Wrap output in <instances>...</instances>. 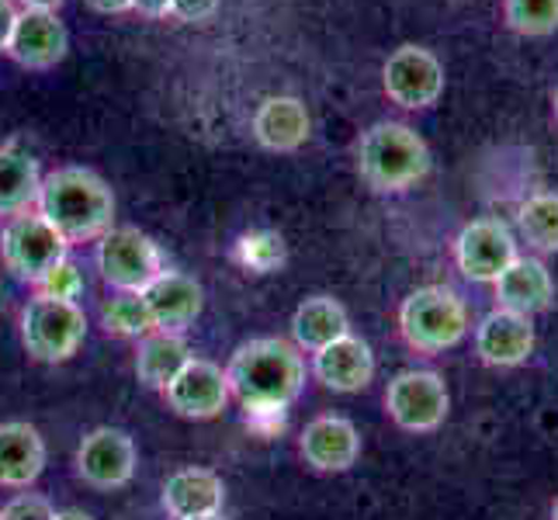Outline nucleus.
I'll use <instances>...</instances> for the list:
<instances>
[{
	"instance_id": "obj_1",
	"label": "nucleus",
	"mask_w": 558,
	"mask_h": 520,
	"mask_svg": "<svg viewBox=\"0 0 558 520\" xmlns=\"http://www.w3.org/2000/svg\"><path fill=\"white\" fill-rule=\"evenodd\" d=\"M35 211L70 246L101 240L114 222V195L101 173L87 167H60L38 188Z\"/></svg>"
},
{
	"instance_id": "obj_2",
	"label": "nucleus",
	"mask_w": 558,
	"mask_h": 520,
	"mask_svg": "<svg viewBox=\"0 0 558 520\" xmlns=\"http://www.w3.org/2000/svg\"><path fill=\"white\" fill-rule=\"evenodd\" d=\"M226 382L246 410L292 407L305 382V361L295 343L281 337L243 340L226 364Z\"/></svg>"
},
{
	"instance_id": "obj_3",
	"label": "nucleus",
	"mask_w": 558,
	"mask_h": 520,
	"mask_svg": "<svg viewBox=\"0 0 558 520\" xmlns=\"http://www.w3.org/2000/svg\"><path fill=\"white\" fill-rule=\"evenodd\" d=\"M357 170L368 188L399 195L430 173V149L410 125L375 122L357 143Z\"/></svg>"
},
{
	"instance_id": "obj_4",
	"label": "nucleus",
	"mask_w": 558,
	"mask_h": 520,
	"mask_svg": "<svg viewBox=\"0 0 558 520\" xmlns=\"http://www.w3.org/2000/svg\"><path fill=\"white\" fill-rule=\"evenodd\" d=\"M399 330L413 351L445 354L469 334V310L451 288L423 285L399 305Z\"/></svg>"
},
{
	"instance_id": "obj_5",
	"label": "nucleus",
	"mask_w": 558,
	"mask_h": 520,
	"mask_svg": "<svg viewBox=\"0 0 558 520\" xmlns=\"http://www.w3.org/2000/svg\"><path fill=\"white\" fill-rule=\"evenodd\" d=\"M87 340V316L76 302L32 299L22 313V343L43 364L70 361Z\"/></svg>"
},
{
	"instance_id": "obj_6",
	"label": "nucleus",
	"mask_w": 558,
	"mask_h": 520,
	"mask_svg": "<svg viewBox=\"0 0 558 520\" xmlns=\"http://www.w3.org/2000/svg\"><path fill=\"white\" fill-rule=\"evenodd\" d=\"M98 271L114 292L143 295L167 267L160 246L146 233H140L136 226H111L98 240Z\"/></svg>"
},
{
	"instance_id": "obj_7",
	"label": "nucleus",
	"mask_w": 558,
	"mask_h": 520,
	"mask_svg": "<svg viewBox=\"0 0 558 520\" xmlns=\"http://www.w3.org/2000/svg\"><path fill=\"white\" fill-rule=\"evenodd\" d=\"M66 254L70 243L32 208L22 211V216H11L8 226L0 229V257H4V267L28 285H35Z\"/></svg>"
},
{
	"instance_id": "obj_8",
	"label": "nucleus",
	"mask_w": 558,
	"mask_h": 520,
	"mask_svg": "<svg viewBox=\"0 0 558 520\" xmlns=\"http://www.w3.org/2000/svg\"><path fill=\"white\" fill-rule=\"evenodd\" d=\"M451 410L448 385L437 372H399L385 389V413L410 434H430Z\"/></svg>"
},
{
	"instance_id": "obj_9",
	"label": "nucleus",
	"mask_w": 558,
	"mask_h": 520,
	"mask_svg": "<svg viewBox=\"0 0 558 520\" xmlns=\"http://www.w3.org/2000/svg\"><path fill=\"white\" fill-rule=\"evenodd\" d=\"M381 87L389 94V101L407 108V111H423L437 105L445 94V66L440 60L423 46H399L381 70Z\"/></svg>"
},
{
	"instance_id": "obj_10",
	"label": "nucleus",
	"mask_w": 558,
	"mask_h": 520,
	"mask_svg": "<svg viewBox=\"0 0 558 520\" xmlns=\"http://www.w3.org/2000/svg\"><path fill=\"white\" fill-rule=\"evenodd\" d=\"M136 465H140L136 440L119 427L90 431L81 440V448H76V475L101 493L129 486L132 475H136Z\"/></svg>"
},
{
	"instance_id": "obj_11",
	"label": "nucleus",
	"mask_w": 558,
	"mask_h": 520,
	"mask_svg": "<svg viewBox=\"0 0 558 520\" xmlns=\"http://www.w3.org/2000/svg\"><path fill=\"white\" fill-rule=\"evenodd\" d=\"M517 257V240L499 219H475L454 240V264L469 281H496Z\"/></svg>"
},
{
	"instance_id": "obj_12",
	"label": "nucleus",
	"mask_w": 558,
	"mask_h": 520,
	"mask_svg": "<svg viewBox=\"0 0 558 520\" xmlns=\"http://www.w3.org/2000/svg\"><path fill=\"white\" fill-rule=\"evenodd\" d=\"M229 382L216 361L191 358L163 389L167 407L184 420H216L229 402Z\"/></svg>"
},
{
	"instance_id": "obj_13",
	"label": "nucleus",
	"mask_w": 558,
	"mask_h": 520,
	"mask_svg": "<svg viewBox=\"0 0 558 520\" xmlns=\"http://www.w3.org/2000/svg\"><path fill=\"white\" fill-rule=\"evenodd\" d=\"M299 451L313 472H348L361 458V434L348 416H316L313 423H305Z\"/></svg>"
},
{
	"instance_id": "obj_14",
	"label": "nucleus",
	"mask_w": 558,
	"mask_h": 520,
	"mask_svg": "<svg viewBox=\"0 0 558 520\" xmlns=\"http://www.w3.org/2000/svg\"><path fill=\"white\" fill-rule=\"evenodd\" d=\"M70 49V35L63 22L56 17V11H22L14 22L8 56L14 63H22L28 70H52L56 63H63V56Z\"/></svg>"
},
{
	"instance_id": "obj_15",
	"label": "nucleus",
	"mask_w": 558,
	"mask_h": 520,
	"mask_svg": "<svg viewBox=\"0 0 558 520\" xmlns=\"http://www.w3.org/2000/svg\"><path fill=\"white\" fill-rule=\"evenodd\" d=\"M534 351V326L531 316L496 310L475 326V354L489 368H517Z\"/></svg>"
},
{
	"instance_id": "obj_16",
	"label": "nucleus",
	"mask_w": 558,
	"mask_h": 520,
	"mask_svg": "<svg viewBox=\"0 0 558 520\" xmlns=\"http://www.w3.org/2000/svg\"><path fill=\"white\" fill-rule=\"evenodd\" d=\"M143 299H146V310L153 316L157 334H178V337H184V330L202 316V305H205L202 285L181 271H163L146 288Z\"/></svg>"
},
{
	"instance_id": "obj_17",
	"label": "nucleus",
	"mask_w": 558,
	"mask_h": 520,
	"mask_svg": "<svg viewBox=\"0 0 558 520\" xmlns=\"http://www.w3.org/2000/svg\"><path fill=\"white\" fill-rule=\"evenodd\" d=\"M313 375L333 392H361L375 378V354L361 337L348 334L313 354Z\"/></svg>"
},
{
	"instance_id": "obj_18",
	"label": "nucleus",
	"mask_w": 558,
	"mask_h": 520,
	"mask_svg": "<svg viewBox=\"0 0 558 520\" xmlns=\"http://www.w3.org/2000/svg\"><path fill=\"white\" fill-rule=\"evenodd\" d=\"M46 469V440L32 423L8 420L0 423V486L28 489Z\"/></svg>"
},
{
	"instance_id": "obj_19",
	"label": "nucleus",
	"mask_w": 558,
	"mask_h": 520,
	"mask_svg": "<svg viewBox=\"0 0 558 520\" xmlns=\"http://www.w3.org/2000/svg\"><path fill=\"white\" fill-rule=\"evenodd\" d=\"M493 285H496L499 310H510V313H521V316L545 313L555 302L551 271L537 257H517Z\"/></svg>"
},
{
	"instance_id": "obj_20",
	"label": "nucleus",
	"mask_w": 558,
	"mask_h": 520,
	"mask_svg": "<svg viewBox=\"0 0 558 520\" xmlns=\"http://www.w3.org/2000/svg\"><path fill=\"white\" fill-rule=\"evenodd\" d=\"M222 504H226V483L211 469L187 465L163 483V510L174 520L222 513Z\"/></svg>"
},
{
	"instance_id": "obj_21",
	"label": "nucleus",
	"mask_w": 558,
	"mask_h": 520,
	"mask_svg": "<svg viewBox=\"0 0 558 520\" xmlns=\"http://www.w3.org/2000/svg\"><path fill=\"white\" fill-rule=\"evenodd\" d=\"M254 140L271 149V153H295L310 140V111L292 94H278V98H267L257 114H254Z\"/></svg>"
},
{
	"instance_id": "obj_22",
	"label": "nucleus",
	"mask_w": 558,
	"mask_h": 520,
	"mask_svg": "<svg viewBox=\"0 0 558 520\" xmlns=\"http://www.w3.org/2000/svg\"><path fill=\"white\" fill-rule=\"evenodd\" d=\"M348 334H351L348 310H343V305L330 295L305 299L292 316V343L299 347V351L316 354L319 347L333 343Z\"/></svg>"
},
{
	"instance_id": "obj_23",
	"label": "nucleus",
	"mask_w": 558,
	"mask_h": 520,
	"mask_svg": "<svg viewBox=\"0 0 558 520\" xmlns=\"http://www.w3.org/2000/svg\"><path fill=\"white\" fill-rule=\"evenodd\" d=\"M43 188V170L32 153L4 146L0 149V216H22L38 202Z\"/></svg>"
},
{
	"instance_id": "obj_24",
	"label": "nucleus",
	"mask_w": 558,
	"mask_h": 520,
	"mask_svg": "<svg viewBox=\"0 0 558 520\" xmlns=\"http://www.w3.org/2000/svg\"><path fill=\"white\" fill-rule=\"evenodd\" d=\"M195 358L184 337L178 334H149L140 340V351H136V375L146 389H157L163 392L174 375L184 368V364Z\"/></svg>"
},
{
	"instance_id": "obj_25",
	"label": "nucleus",
	"mask_w": 558,
	"mask_h": 520,
	"mask_svg": "<svg viewBox=\"0 0 558 520\" xmlns=\"http://www.w3.org/2000/svg\"><path fill=\"white\" fill-rule=\"evenodd\" d=\"M517 229L537 254H558V191H537L517 208Z\"/></svg>"
},
{
	"instance_id": "obj_26",
	"label": "nucleus",
	"mask_w": 558,
	"mask_h": 520,
	"mask_svg": "<svg viewBox=\"0 0 558 520\" xmlns=\"http://www.w3.org/2000/svg\"><path fill=\"white\" fill-rule=\"evenodd\" d=\"M101 326L114 337H129V340H143L149 334H157L153 316L146 310V299L136 292H114L101 305Z\"/></svg>"
},
{
	"instance_id": "obj_27",
	"label": "nucleus",
	"mask_w": 558,
	"mask_h": 520,
	"mask_svg": "<svg viewBox=\"0 0 558 520\" xmlns=\"http://www.w3.org/2000/svg\"><path fill=\"white\" fill-rule=\"evenodd\" d=\"M504 22L513 35L545 38L558 32V0H504Z\"/></svg>"
},
{
	"instance_id": "obj_28",
	"label": "nucleus",
	"mask_w": 558,
	"mask_h": 520,
	"mask_svg": "<svg viewBox=\"0 0 558 520\" xmlns=\"http://www.w3.org/2000/svg\"><path fill=\"white\" fill-rule=\"evenodd\" d=\"M236 264L254 275H271L284 264V240L275 229H254L236 243Z\"/></svg>"
},
{
	"instance_id": "obj_29",
	"label": "nucleus",
	"mask_w": 558,
	"mask_h": 520,
	"mask_svg": "<svg viewBox=\"0 0 558 520\" xmlns=\"http://www.w3.org/2000/svg\"><path fill=\"white\" fill-rule=\"evenodd\" d=\"M35 295L38 299H56V302H76L84 295V275L81 267H76L70 257H63L56 267H49V271L38 278L35 285Z\"/></svg>"
},
{
	"instance_id": "obj_30",
	"label": "nucleus",
	"mask_w": 558,
	"mask_h": 520,
	"mask_svg": "<svg viewBox=\"0 0 558 520\" xmlns=\"http://www.w3.org/2000/svg\"><path fill=\"white\" fill-rule=\"evenodd\" d=\"M0 520H56V507L38 493H17L0 507Z\"/></svg>"
},
{
	"instance_id": "obj_31",
	"label": "nucleus",
	"mask_w": 558,
	"mask_h": 520,
	"mask_svg": "<svg viewBox=\"0 0 558 520\" xmlns=\"http://www.w3.org/2000/svg\"><path fill=\"white\" fill-rule=\"evenodd\" d=\"M284 413L288 407H254V410H246V423H250V431H257L260 437H275L278 431H284Z\"/></svg>"
},
{
	"instance_id": "obj_32",
	"label": "nucleus",
	"mask_w": 558,
	"mask_h": 520,
	"mask_svg": "<svg viewBox=\"0 0 558 520\" xmlns=\"http://www.w3.org/2000/svg\"><path fill=\"white\" fill-rule=\"evenodd\" d=\"M219 11V0H174L170 4V14L178 17V22H208L211 14Z\"/></svg>"
},
{
	"instance_id": "obj_33",
	"label": "nucleus",
	"mask_w": 558,
	"mask_h": 520,
	"mask_svg": "<svg viewBox=\"0 0 558 520\" xmlns=\"http://www.w3.org/2000/svg\"><path fill=\"white\" fill-rule=\"evenodd\" d=\"M14 22H17L14 4H11V0H0V52H8L11 32H14Z\"/></svg>"
},
{
	"instance_id": "obj_34",
	"label": "nucleus",
	"mask_w": 558,
	"mask_h": 520,
	"mask_svg": "<svg viewBox=\"0 0 558 520\" xmlns=\"http://www.w3.org/2000/svg\"><path fill=\"white\" fill-rule=\"evenodd\" d=\"M174 0H132V11H140L143 17H167Z\"/></svg>"
},
{
	"instance_id": "obj_35",
	"label": "nucleus",
	"mask_w": 558,
	"mask_h": 520,
	"mask_svg": "<svg viewBox=\"0 0 558 520\" xmlns=\"http://www.w3.org/2000/svg\"><path fill=\"white\" fill-rule=\"evenodd\" d=\"M87 8H94L98 14H125L132 11V0H87Z\"/></svg>"
},
{
	"instance_id": "obj_36",
	"label": "nucleus",
	"mask_w": 558,
	"mask_h": 520,
	"mask_svg": "<svg viewBox=\"0 0 558 520\" xmlns=\"http://www.w3.org/2000/svg\"><path fill=\"white\" fill-rule=\"evenodd\" d=\"M22 4L28 8V11H56L63 4V0H22Z\"/></svg>"
},
{
	"instance_id": "obj_37",
	"label": "nucleus",
	"mask_w": 558,
	"mask_h": 520,
	"mask_svg": "<svg viewBox=\"0 0 558 520\" xmlns=\"http://www.w3.org/2000/svg\"><path fill=\"white\" fill-rule=\"evenodd\" d=\"M56 520H94V517L84 510H56Z\"/></svg>"
},
{
	"instance_id": "obj_38",
	"label": "nucleus",
	"mask_w": 558,
	"mask_h": 520,
	"mask_svg": "<svg viewBox=\"0 0 558 520\" xmlns=\"http://www.w3.org/2000/svg\"><path fill=\"white\" fill-rule=\"evenodd\" d=\"M191 520H226L222 513H208V517H191Z\"/></svg>"
},
{
	"instance_id": "obj_39",
	"label": "nucleus",
	"mask_w": 558,
	"mask_h": 520,
	"mask_svg": "<svg viewBox=\"0 0 558 520\" xmlns=\"http://www.w3.org/2000/svg\"><path fill=\"white\" fill-rule=\"evenodd\" d=\"M551 108H555V122H558V87H555V94H551Z\"/></svg>"
},
{
	"instance_id": "obj_40",
	"label": "nucleus",
	"mask_w": 558,
	"mask_h": 520,
	"mask_svg": "<svg viewBox=\"0 0 558 520\" xmlns=\"http://www.w3.org/2000/svg\"><path fill=\"white\" fill-rule=\"evenodd\" d=\"M551 520H558V499H555V507H551Z\"/></svg>"
}]
</instances>
